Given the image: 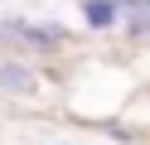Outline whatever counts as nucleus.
I'll return each instance as SVG.
<instances>
[{"instance_id":"1","label":"nucleus","mask_w":150,"mask_h":145,"mask_svg":"<svg viewBox=\"0 0 150 145\" xmlns=\"http://www.w3.org/2000/svg\"><path fill=\"white\" fill-rule=\"evenodd\" d=\"M0 34L20 39L24 48H39V53H58L68 44V29L63 24H39V19H0Z\"/></svg>"},{"instance_id":"4","label":"nucleus","mask_w":150,"mask_h":145,"mask_svg":"<svg viewBox=\"0 0 150 145\" xmlns=\"http://www.w3.org/2000/svg\"><path fill=\"white\" fill-rule=\"evenodd\" d=\"M121 10L126 15H150V0H121Z\"/></svg>"},{"instance_id":"3","label":"nucleus","mask_w":150,"mask_h":145,"mask_svg":"<svg viewBox=\"0 0 150 145\" xmlns=\"http://www.w3.org/2000/svg\"><path fill=\"white\" fill-rule=\"evenodd\" d=\"M78 19L92 34H107V29H116L126 19V10H121V0H78Z\"/></svg>"},{"instance_id":"2","label":"nucleus","mask_w":150,"mask_h":145,"mask_svg":"<svg viewBox=\"0 0 150 145\" xmlns=\"http://www.w3.org/2000/svg\"><path fill=\"white\" fill-rule=\"evenodd\" d=\"M0 92H5V97H34V92H39V73H34V63H24V58H5V63H0Z\"/></svg>"}]
</instances>
